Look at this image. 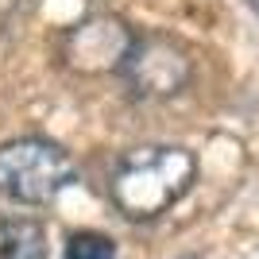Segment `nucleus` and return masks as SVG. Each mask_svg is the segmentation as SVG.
Segmentation results:
<instances>
[{
	"label": "nucleus",
	"instance_id": "nucleus-8",
	"mask_svg": "<svg viewBox=\"0 0 259 259\" xmlns=\"http://www.w3.org/2000/svg\"><path fill=\"white\" fill-rule=\"evenodd\" d=\"M190 259H194V255H190Z\"/></svg>",
	"mask_w": 259,
	"mask_h": 259
},
{
	"label": "nucleus",
	"instance_id": "nucleus-6",
	"mask_svg": "<svg viewBox=\"0 0 259 259\" xmlns=\"http://www.w3.org/2000/svg\"><path fill=\"white\" fill-rule=\"evenodd\" d=\"M66 259H116V244L101 232H74L66 244Z\"/></svg>",
	"mask_w": 259,
	"mask_h": 259
},
{
	"label": "nucleus",
	"instance_id": "nucleus-1",
	"mask_svg": "<svg viewBox=\"0 0 259 259\" xmlns=\"http://www.w3.org/2000/svg\"><path fill=\"white\" fill-rule=\"evenodd\" d=\"M197 178V159L186 147H140L112 174V205L132 221H155Z\"/></svg>",
	"mask_w": 259,
	"mask_h": 259
},
{
	"label": "nucleus",
	"instance_id": "nucleus-5",
	"mask_svg": "<svg viewBox=\"0 0 259 259\" xmlns=\"http://www.w3.org/2000/svg\"><path fill=\"white\" fill-rule=\"evenodd\" d=\"M47 236L35 221H0V259H43Z\"/></svg>",
	"mask_w": 259,
	"mask_h": 259
},
{
	"label": "nucleus",
	"instance_id": "nucleus-3",
	"mask_svg": "<svg viewBox=\"0 0 259 259\" xmlns=\"http://www.w3.org/2000/svg\"><path fill=\"white\" fill-rule=\"evenodd\" d=\"M116 77L143 101H166L186 89L190 58L170 39H132L128 54L116 66Z\"/></svg>",
	"mask_w": 259,
	"mask_h": 259
},
{
	"label": "nucleus",
	"instance_id": "nucleus-4",
	"mask_svg": "<svg viewBox=\"0 0 259 259\" xmlns=\"http://www.w3.org/2000/svg\"><path fill=\"white\" fill-rule=\"evenodd\" d=\"M128 47H132V35L116 20H89L62 39V58L81 74H93V70H112L116 74Z\"/></svg>",
	"mask_w": 259,
	"mask_h": 259
},
{
	"label": "nucleus",
	"instance_id": "nucleus-7",
	"mask_svg": "<svg viewBox=\"0 0 259 259\" xmlns=\"http://www.w3.org/2000/svg\"><path fill=\"white\" fill-rule=\"evenodd\" d=\"M251 8H255V12H259V0H251Z\"/></svg>",
	"mask_w": 259,
	"mask_h": 259
},
{
	"label": "nucleus",
	"instance_id": "nucleus-2",
	"mask_svg": "<svg viewBox=\"0 0 259 259\" xmlns=\"http://www.w3.org/2000/svg\"><path fill=\"white\" fill-rule=\"evenodd\" d=\"M74 182V159L66 147L23 136L0 147V194L20 205H47Z\"/></svg>",
	"mask_w": 259,
	"mask_h": 259
}]
</instances>
